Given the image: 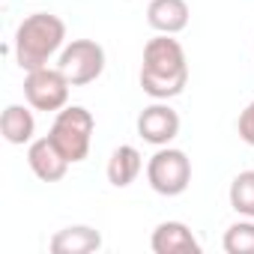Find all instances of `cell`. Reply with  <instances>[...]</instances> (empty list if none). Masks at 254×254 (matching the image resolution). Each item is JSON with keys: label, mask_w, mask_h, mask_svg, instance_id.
Segmentation results:
<instances>
[{"label": "cell", "mask_w": 254, "mask_h": 254, "mask_svg": "<svg viewBox=\"0 0 254 254\" xmlns=\"http://www.w3.org/2000/svg\"><path fill=\"white\" fill-rule=\"evenodd\" d=\"M105 48L96 39H72L69 45H63L57 66L63 69V75L69 78L72 87H84L93 84L96 78H102L105 72Z\"/></svg>", "instance_id": "obj_6"}, {"label": "cell", "mask_w": 254, "mask_h": 254, "mask_svg": "<svg viewBox=\"0 0 254 254\" xmlns=\"http://www.w3.org/2000/svg\"><path fill=\"white\" fill-rule=\"evenodd\" d=\"M63 45H66V24H63L60 15H51V12H33V15H27L18 24L15 39H12L15 63L24 72L48 66V60L63 51Z\"/></svg>", "instance_id": "obj_2"}, {"label": "cell", "mask_w": 254, "mask_h": 254, "mask_svg": "<svg viewBox=\"0 0 254 254\" xmlns=\"http://www.w3.org/2000/svg\"><path fill=\"white\" fill-rule=\"evenodd\" d=\"M189 18H191V9L186 0H150L147 6V24L156 33L177 36L189 27Z\"/></svg>", "instance_id": "obj_10"}, {"label": "cell", "mask_w": 254, "mask_h": 254, "mask_svg": "<svg viewBox=\"0 0 254 254\" xmlns=\"http://www.w3.org/2000/svg\"><path fill=\"white\" fill-rule=\"evenodd\" d=\"M138 81L150 99H159V102L177 99L189 84V60H186V48L180 45V39L168 33L153 36L144 45Z\"/></svg>", "instance_id": "obj_1"}, {"label": "cell", "mask_w": 254, "mask_h": 254, "mask_svg": "<svg viewBox=\"0 0 254 254\" xmlns=\"http://www.w3.org/2000/svg\"><path fill=\"white\" fill-rule=\"evenodd\" d=\"M93 132H96V120L84 105H66L63 111L54 114L51 132L48 138L60 147V153L78 165L90 156V144H93Z\"/></svg>", "instance_id": "obj_3"}, {"label": "cell", "mask_w": 254, "mask_h": 254, "mask_svg": "<svg viewBox=\"0 0 254 254\" xmlns=\"http://www.w3.org/2000/svg\"><path fill=\"white\" fill-rule=\"evenodd\" d=\"M27 165H30V171H33L36 180H42V183H60L66 177V171H69L72 162L45 135V138H33L27 144Z\"/></svg>", "instance_id": "obj_8"}, {"label": "cell", "mask_w": 254, "mask_h": 254, "mask_svg": "<svg viewBox=\"0 0 254 254\" xmlns=\"http://www.w3.org/2000/svg\"><path fill=\"white\" fill-rule=\"evenodd\" d=\"M230 206L233 212H239L242 218H254V171H242L233 177L230 183Z\"/></svg>", "instance_id": "obj_14"}, {"label": "cell", "mask_w": 254, "mask_h": 254, "mask_svg": "<svg viewBox=\"0 0 254 254\" xmlns=\"http://www.w3.org/2000/svg\"><path fill=\"white\" fill-rule=\"evenodd\" d=\"M147 183L162 197H180L191 186V159L177 147H159L147 162Z\"/></svg>", "instance_id": "obj_4"}, {"label": "cell", "mask_w": 254, "mask_h": 254, "mask_svg": "<svg viewBox=\"0 0 254 254\" xmlns=\"http://www.w3.org/2000/svg\"><path fill=\"white\" fill-rule=\"evenodd\" d=\"M138 138L153 147H168L180 135V114L168 102H153L138 114Z\"/></svg>", "instance_id": "obj_7"}, {"label": "cell", "mask_w": 254, "mask_h": 254, "mask_svg": "<svg viewBox=\"0 0 254 254\" xmlns=\"http://www.w3.org/2000/svg\"><path fill=\"white\" fill-rule=\"evenodd\" d=\"M221 245H224L227 254H254V218L233 221L224 230Z\"/></svg>", "instance_id": "obj_15"}, {"label": "cell", "mask_w": 254, "mask_h": 254, "mask_svg": "<svg viewBox=\"0 0 254 254\" xmlns=\"http://www.w3.org/2000/svg\"><path fill=\"white\" fill-rule=\"evenodd\" d=\"M69 78L63 75L60 66H42L27 72L24 78V99L33 111H45V114H57L69 105Z\"/></svg>", "instance_id": "obj_5"}, {"label": "cell", "mask_w": 254, "mask_h": 254, "mask_svg": "<svg viewBox=\"0 0 254 254\" xmlns=\"http://www.w3.org/2000/svg\"><path fill=\"white\" fill-rule=\"evenodd\" d=\"M236 132H239V138H242L248 147H254V99L242 108V114H239V120H236Z\"/></svg>", "instance_id": "obj_16"}, {"label": "cell", "mask_w": 254, "mask_h": 254, "mask_svg": "<svg viewBox=\"0 0 254 254\" xmlns=\"http://www.w3.org/2000/svg\"><path fill=\"white\" fill-rule=\"evenodd\" d=\"M141 171H144V159H141L138 147H132V144H120V147L111 153L108 168H105L108 183H111L114 189H129V186L141 177Z\"/></svg>", "instance_id": "obj_12"}, {"label": "cell", "mask_w": 254, "mask_h": 254, "mask_svg": "<svg viewBox=\"0 0 254 254\" xmlns=\"http://www.w3.org/2000/svg\"><path fill=\"white\" fill-rule=\"evenodd\" d=\"M156 254H200V242L186 221H162L150 236Z\"/></svg>", "instance_id": "obj_9"}, {"label": "cell", "mask_w": 254, "mask_h": 254, "mask_svg": "<svg viewBox=\"0 0 254 254\" xmlns=\"http://www.w3.org/2000/svg\"><path fill=\"white\" fill-rule=\"evenodd\" d=\"M51 254H93L102 248V233L90 224H72L51 236Z\"/></svg>", "instance_id": "obj_11"}, {"label": "cell", "mask_w": 254, "mask_h": 254, "mask_svg": "<svg viewBox=\"0 0 254 254\" xmlns=\"http://www.w3.org/2000/svg\"><path fill=\"white\" fill-rule=\"evenodd\" d=\"M0 132H3L6 144H12V147L30 144L33 135H36V117H33V111L24 108V105H6L3 117H0Z\"/></svg>", "instance_id": "obj_13"}]
</instances>
